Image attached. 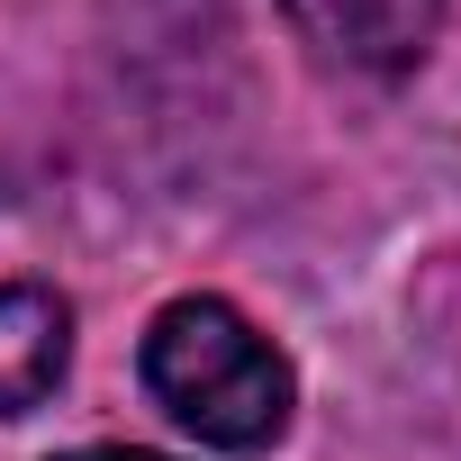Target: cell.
<instances>
[{
	"label": "cell",
	"instance_id": "cell-2",
	"mask_svg": "<svg viewBox=\"0 0 461 461\" xmlns=\"http://www.w3.org/2000/svg\"><path fill=\"white\" fill-rule=\"evenodd\" d=\"M299 46L317 64H344V73H407L425 64L434 28H443V0H281Z\"/></svg>",
	"mask_w": 461,
	"mask_h": 461
},
{
	"label": "cell",
	"instance_id": "cell-1",
	"mask_svg": "<svg viewBox=\"0 0 461 461\" xmlns=\"http://www.w3.org/2000/svg\"><path fill=\"white\" fill-rule=\"evenodd\" d=\"M145 389L163 398L172 425H190L217 452H263L290 425V362L272 353V335L254 317H236L226 299H172L145 326Z\"/></svg>",
	"mask_w": 461,
	"mask_h": 461
},
{
	"label": "cell",
	"instance_id": "cell-3",
	"mask_svg": "<svg viewBox=\"0 0 461 461\" xmlns=\"http://www.w3.org/2000/svg\"><path fill=\"white\" fill-rule=\"evenodd\" d=\"M73 371V299L46 281L0 290V416H37Z\"/></svg>",
	"mask_w": 461,
	"mask_h": 461
},
{
	"label": "cell",
	"instance_id": "cell-4",
	"mask_svg": "<svg viewBox=\"0 0 461 461\" xmlns=\"http://www.w3.org/2000/svg\"><path fill=\"white\" fill-rule=\"evenodd\" d=\"M64 461H163V452H127V443H91V452H64Z\"/></svg>",
	"mask_w": 461,
	"mask_h": 461
}]
</instances>
